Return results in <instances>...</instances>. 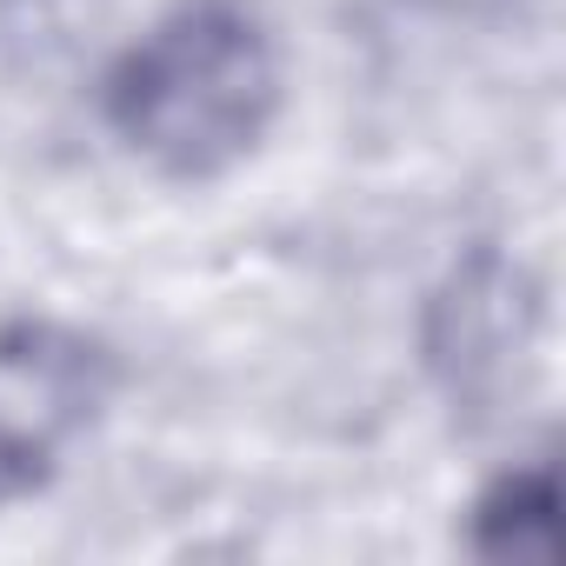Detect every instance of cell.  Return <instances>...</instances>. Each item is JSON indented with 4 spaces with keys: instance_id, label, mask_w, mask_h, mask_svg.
Listing matches in <instances>:
<instances>
[{
    "instance_id": "obj_4",
    "label": "cell",
    "mask_w": 566,
    "mask_h": 566,
    "mask_svg": "<svg viewBox=\"0 0 566 566\" xmlns=\"http://www.w3.org/2000/svg\"><path fill=\"white\" fill-rule=\"evenodd\" d=\"M467 546L486 559H553L559 546V473L553 453L506 460L467 500Z\"/></svg>"
},
{
    "instance_id": "obj_5",
    "label": "cell",
    "mask_w": 566,
    "mask_h": 566,
    "mask_svg": "<svg viewBox=\"0 0 566 566\" xmlns=\"http://www.w3.org/2000/svg\"><path fill=\"white\" fill-rule=\"evenodd\" d=\"M413 8H427L440 21H467V28H506V21L533 14V0H413Z\"/></svg>"
},
{
    "instance_id": "obj_3",
    "label": "cell",
    "mask_w": 566,
    "mask_h": 566,
    "mask_svg": "<svg viewBox=\"0 0 566 566\" xmlns=\"http://www.w3.org/2000/svg\"><path fill=\"white\" fill-rule=\"evenodd\" d=\"M533 327H539V287H526L520 260L480 247L453 260L447 287L427 307V360L453 400L486 407L506 387L513 360L533 354Z\"/></svg>"
},
{
    "instance_id": "obj_2",
    "label": "cell",
    "mask_w": 566,
    "mask_h": 566,
    "mask_svg": "<svg viewBox=\"0 0 566 566\" xmlns=\"http://www.w3.org/2000/svg\"><path fill=\"white\" fill-rule=\"evenodd\" d=\"M120 387L107 340L67 321H0V506L41 493Z\"/></svg>"
},
{
    "instance_id": "obj_1",
    "label": "cell",
    "mask_w": 566,
    "mask_h": 566,
    "mask_svg": "<svg viewBox=\"0 0 566 566\" xmlns=\"http://www.w3.org/2000/svg\"><path fill=\"white\" fill-rule=\"evenodd\" d=\"M101 127L174 187L240 174L287 114V48L260 0H167L101 74Z\"/></svg>"
}]
</instances>
